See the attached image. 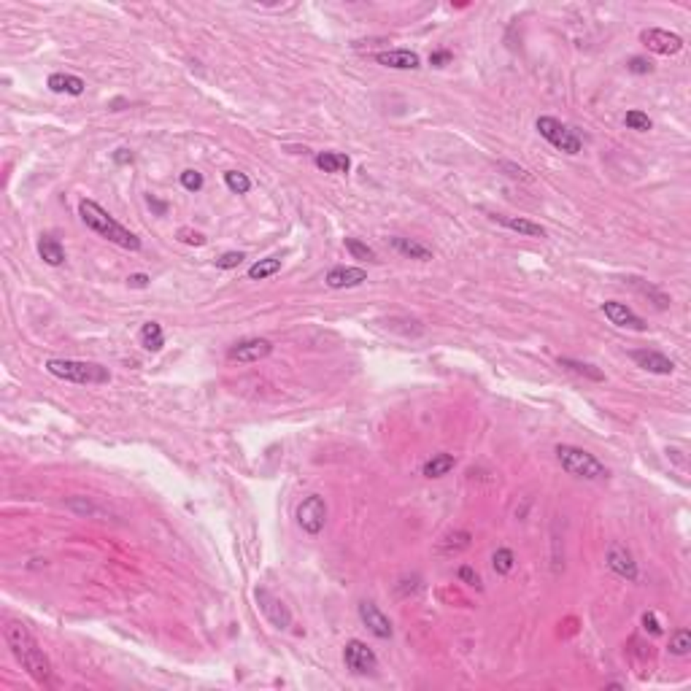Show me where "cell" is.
Listing matches in <instances>:
<instances>
[{"instance_id":"obj_1","label":"cell","mask_w":691,"mask_h":691,"mask_svg":"<svg viewBox=\"0 0 691 691\" xmlns=\"http://www.w3.org/2000/svg\"><path fill=\"white\" fill-rule=\"evenodd\" d=\"M3 637H6V645L11 648V656H14L22 670L41 686H49L52 683V661L44 654V648L38 645V640L32 637V632L22 624V621H6L3 627Z\"/></svg>"},{"instance_id":"obj_2","label":"cell","mask_w":691,"mask_h":691,"mask_svg":"<svg viewBox=\"0 0 691 691\" xmlns=\"http://www.w3.org/2000/svg\"><path fill=\"white\" fill-rule=\"evenodd\" d=\"M78 216H81V222H84L90 230L97 232L100 238L111 241V244H116L119 248H127V251H138L140 248L138 235L130 232L127 227H122V224L108 214L103 205H97L95 200H81V203H78Z\"/></svg>"},{"instance_id":"obj_3","label":"cell","mask_w":691,"mask_h":691,"mask_svg":"<svg viewBox=\"0 0 691 691\" xmlns=\"http://www.w3.org/2000/svg\"><path fill=\"white\" fill-rule=\"evenodd\" d=\"M47 373L60 378V381H71V384H108L111 373L108 368L97 365V362H84V359H47Z\"/></svg>"},{"instance_id":"obj_4","label":"cell","mask_w":691,"mask_h":691,"mask_svg":"<svg viewBox=\"0 0 691 691\" xmlns=\"http://www.w3.org/2000/svg\"><path fill=\"white\" fill-rule=\"evenodd\" d=\"M556 459H559V464L567 470L570 476L575 478H584V481H602V478H608V467L594 454H589V451L578 448V445H567V443L556 445Z\"/></svg>"},{"instance_id":"obj_5","label":"cell","mask_w":691,"mask_h":691,"mask_svg":"<svg viewBox=\"0 0 691 691\" xmlns=\"http://www.w3.org/2000/svg\"><path fill=\"white\" fill-rule=\"evenodd\" d=\"M535 127H538V133L543 136V138L548 140L551 143L553 149H559V152H565V154H578L581 152V138L570 130L567 124H562L559 119H553V116H540L538 122H535Z\"/></svg>"},{"instance_id":"obj_6","label":"cell","mask_w":691,"mask_h":691,"mask_svg":"<svg viewBox=\"0 0 691 691\" xmlns=\"http://www.w3.org/2000/svg\"><path fill=\"white\" fill-rule=\"evenodd\" d=\"M297 524L308 535H319L327 524V503L319 494H308L306 500L297 505Z\"/></svg>"},{"instance_id":"obj_7","label":"cell","mask_w":691,"mask_h":691,"mask_svg":"<svg viewBox=\"0 0 691 691\" xmlns=\"http://www.w3.org/2000/svg\"><path fill=\"white\" fill-rule=\"evenodd\" d=\"M254 597H257V605H260V611L265 613V618H268L276 630H289V627H292V611L284 605V599L276 597L273 591H268L265 586L254 591Z\"/></svg>"},{"instance_id":"obj_8","label":"cell","mask_w":691,"mask_h":691,"mask_svg":"<svg viewBox=\"0 0 691 691\" xmlns=\"http://www.w3.org/2000/svg\"><path fill=\"white\" fill-rule=\"evenodd\" d=\"M343 661H346V667L351 673H356V675H373L378 670V656L362 640H349L346 643V648H343Z\"/></svg>"},{"instance_id":"obj_9","label":"cell","mask_w":691,"mask_h":691,"mask_svg":"<svg viewBox=\"0 0 691 691\" xmlns=\"http://www.w3.org/2000/svg\"><path fill=\"white\" fill-rule=\"evenodd\" d=\"M640 41L648 47V52L661 54V57H673V54H678L683 49V38L678 32L661 30V28H645L640 32Z\"/></svg>"},{"instance_id":"obj_10","label":"cell","mask_w":691,"mask_h":691,"mask_svg":"<svg viewBox=\"0 0 691 691\" xmlns=\"http://www.w3.org/2000/svg\"><path fill=\"white\" fill-rule=\"evenodd\" d=\"M605 562H608V567L613 570L618 578H627V581H632V584L640 578V572H637V562H635L632 551L624 546V543H618V540H613V543L608 546V551H605Z\"/></svg>"},{"instance_id":"obj_11","label":"cell","mask_w":691,"mask_h":691,"mask_svg":"<svg viewBox=\"0 0 691 691\" xmlns=\"http://www.w3.org/2000/svg\"><path fill=\"white\" fill-rule=\"evenodd\" d=\"M270 354H273V343L268 338H246L230 346L227 359L230 362H260V359H268Z\"/></svg>"},{"instance_id":"obj_12","label":"cell","mask_w":691,"mask_h":691,"mask_svg":"<svg viewBox=\"0 0 691 691\" xmlns=\"http://www.w3.org/2000/svg\"><path fill=\"white\" fill-rule=\"evenodd\" d=\"M602 313L608 316V322L615 327H624V330H635V332H645V322L632 311L627 303H618V300H608L602 303Z\"/></svg>"},{"instance_id":"obj_13","label":"cell","mask_w":691,"mask_h":691,"mask_svg":"<svg viewBox=\"0 0 691 691\" xmlns=\"http://www.w3.org/2000/svg\"><path fill=\"white\" fill-rule=\"evenodd\" d=\"M359 618H362V624L368 627L375 637H381V640H389L392 637V621L384 615V611L375 605V602H359Z\"/></svg>"},{"instance_id":"obj_14","label":"cell","mask_w":691,"mask_h":691,"mask_svg":"<svg viewBox=\"0 0 691 691\" xmlns=\"http://www.w3.org/2000/svg\"><path fill=\"white\" fill-rule=\"evenodd\" d=\"M375 62L384 65V68H392V71H416V68H421V57H419L416 52H408V49L378 52V54H375Z\"/></svg>"},{"instance_id":"obj_15","label":"cell","mask_w":691,"mask_h":691,"mask_svg":"<svg viewBox=\"0 0 691 691\" xmlns=\"http://www.w3.org/2000/svg\"><path fill=\"white\" fill-rule=\"evenodd\" d=\"M632 359L637 368L648 370V373H656V375H670L675 370V362L670 356H664L659 351H648V349H640V351H632Z\"/></svg>"},{"instance_id":"obj_16","label":"cell","mask_w":691,"mask_h":691,"mask_svg":"<svg viewBox=\"0 0 691 691\" xmlns=\"http://www.w3.org/2000/svg\"><path fill=\"white\" fill-rule=\"evenodd\" d=\"M324 281L330 289H351V287H359L368 281V270H362V268H332Z\"/></svg>"},{"instance_id":"obj_17","label":"cell","mask_w":691,"mask_h":691,"mask_svg":"<svg viewBox=\"0 0 691 691\" xmlns=\"http://www.w3.org/2000/svg\"><path fill=\"white\" fill-rule=\"evenodd\" d=\"M494 222L497 224H503V227H507V230H513V232H519V235H527V238H546L548 232H546V227L543 224H538V222H529V219H524V216H492Z\"/></svg>"},{"instance_id":"obj_18","label":"cell","mask_w":691,"mask_h":691,"mask_svg":"<svg viewBox=\"0 0 691 691\" xmlns=\"http://www.w3.org/2000/svg\"><path fill=\"white\" fill-rule=\"evenodd\" d=\"M47 87L52 90V92H57V95H73V97L84 95V90H87L84 78L73 76V73H52V76H49V81H47Z\"/></svg>"},{"instance_id":"obj_19","label":"cell","mask_w":691,"mask_h":691,"mask_svg":"<svg viewBox=\"0 0 691 691\" xmlns=\"http://www.w3.org/2000/svg\"><path fill=\"white\" fill-rule=\"evenodd\" d=\"M392 246L397 248L402 257L408 260H419V262H430L432 260V248L419 244V241H411V238H392Z\"/></svg>"},{"instance_id":"obj_20","label":"cell","mask_w":691,"mask_h":691,"mask_svg":"<svg viewBox=\"0 0 691 691\" xmlns=\"http://www.w3.org/2000/svg\"><path fill=\"white\" fill-rule=\"evenodd\" d=\"M38 254H41V260L52 265V268H60L65 265V248L57 238H52V235H41V241H38Z\"/></svg>"},{"instance_id":"obj_21","label":"cell","mask_w":691,"mask_h":691,"mask_svg":"<svg viewBox=\"0 0 691 691\" xmlns=\"http://www.w3.org/2000/svg\"><path fill=\"white\" fill-rule=\"evenodd\" d=\"M316 168L324 173H349L351 160L340 152H319L316 154Z\"/></svg>"},{"instance_id":"obj_22","label":"cell","mask_w":691,"mask_h":691,"mask_svg":"<svg viewBox=\"0 0 691 691\" xmlns=\"http://www.w3.org/2000/svg\"><path fill=\"white\" fill-rule=\"evenodd\" d=\"M454 464H457V459H454L451 454H435L432 459L424 462V467H421V476H427V478H443L445 473H451V470H454Z\"/></svg>"},{"instance_id":"obj_23","label":"cell","mask_w":691,"mask_h":691,"mask_svg":"<svg viewBox=\"0 0 691 691\" xmlns=\"http://www.w3.org/2000/svg\"><path fill=\"white\" fill-rule=\"evenodd\" d=\"M140 346L146 351H160L165 346V332L157 322H146L140 327Z\"/></svg>"},{"instance_id":"obj_24","label":"cell","mask_w":691,"mask_h":691,"mask_svg":"<svg viewBox=\"0 0 691 691\" xmlns=\"http://www.w3.org/2000/svg\"><path fill=\"white\" fill-rule=\"evenodd\" d=\"M470 540L473 535L470 532H464V529H457V532H448L443 540H440V553H459L464 548H470Z\"/></svg>"},{"instance_id":"obj_25","label":"cell","mask_w":691,"mask_h":691,"mask_svg":"<svg viewBox=\"0 0 691 691\" xmlns=\"http://www.w3.org/2000/svg\"><path fill=\"white\" fill-rule=\"evenodd\" d=\"M278 270H281V260H278V257H268V260L254 262V265L248 268V278H251V281H262V278L276 276Z\"/></svg>"},{"instance_id":"obj_26","label":"cell","mask_w":691,"mask_h":691,"mask_svg":"<svg viewBox=\"0 0 691 691\" xmlns=\"http://www.w3.org/2000/svg\"><path fill=\"white\" fill-rule=\"evenodd\" d=\"M559 365L572 370V373H578V375H586V378H591V381H605L602 370H597L594 365H586V362H578V359H567V356H559Z\"/></svg>"},{"instance_id":"obj_27","label":"cell","mask_w":691,"mask_h":691,"mask_svg":"<svg viewBox=\"0 0 691 691\" xmlns=\"http://www.w3.org/2000/svg\"><path fill=\"white\" fill-rule=\"evenodd\" d=\"M224 184L235 195H246L248 189H251V179H248L246 173H241V170H227L224 173Z\"/></svg>"},{"instance_id":"obj_28","label":"cell","mask_w":691,"mask_h":691,"mask_svg":"<svg viewBox=\"0 0 691 691\" xmlns=\"http://www.w3.org/2000/svg\"><path fill=\"white\" fill-rule=\"evenodd\" d=\"M492 565H494V572H500V575H507L510 570L516 567V556L510 548H497L492 556Z\"/></svg>"},{"instance_id":"obj_29","label":"cell","mask_w":691,"mask_h":691,"mask_svg":"<svg viewBox=\"0 0 691 691\" xmlns=\"http://www.w3.org/2000/svg\"><path fill=\"white\" fill-rule=\"evenodd\" d=\"M689 651H691V632L689 630L673 632V637H670V654H675V656H686Z\"/></svg>"},{"instance_id":"obj_30","label":"cell","mask_w":691,"mask_h":691,"mask_svg":"<svg viewBox=\"0 0 691 691\" xmlns=\"http://www.w3.org/2000/svg\"><path fill=\"white\" fill-rule=\"evenodd\" d=\"M624 124H627L630 130H637V133H648V130L654 127L651 119H648V114H643V111H627Z\"/></svg>"},{"instance_id":"obj_31","label":"cell","mask_w":691,"mask_h":691,"mask_svg":"<svg viewBox=\"0 0 691 691\" xmlns=\"http://www.w3.org/2000/svg\"><path fill=\"white\" fill-rule=\"evenodd\" d=\"M346 248L351 251L354 260H368V262H375V251L368 246V244H362V241H356V238H346Z\"/></svg>"},{"instance_id":"obj_32","label":"cell","mask_w":691,"mask_h":691,"mask_svg":"<svg viewBox=\"0 0 691 691\" xmlns=\"http://www.w3.org/2000/svg\"><path fill=\"white\" fill-rule=\"evenodd\" d=\"M635 284H637V289H640V292H643L645 297H651V300L656 303V308H661V311H664V308L670 306V297H667V294H661L659 289H656V287H651V284L645 287V284H643V281H640V278H635Z\"/></svg>"},{"instance_id":"obj_33","label":"cell","mask_w":691,"mask_h":691,"mask_svg":"<svg viewBox=\"0 0 691 691\" xmlns=\"http://www.w3.org/2000/svg\"><path fill=\"white\" fill-rule=\"evenodd\" d=\"M181 186H184L186 192H200L203 189V173H198V170H184L181 173Z\"/></svg>"},{"instance_id":"obj_34","label":"cell","mask_w":691,"mask_h":691,"mask_svg":"<svg viewBox=\"0 0 691 691\" xmlns=\"http://www.w3.org/2000/svg\"><path fill=\"white\" fill-rule=\"evenodd\" d=\"M244 260H246V257H244L241 251H227V254H222V257H219V260H214V262H216V268H219V270H232V268H238Z\"/></svg>"},{"instance_id":"obj_35","label":"cell","mask_w":691,"mask_h":691,"mask_svg":"<svg viewBox=\"0 0 691 691\" xmlns=\"http://www.w3.org/2000/svg\"><path fill=\"white\" fill-rule=\"evenodd\" d=\"M176 238H179L181 244H186V246H203V244H205V235H203V232L189 230V227H181V230L176 232Z\"/></svg>"},{"instance_id":"obj_36","label":"cell","mask_w":691,"mask_h":691,"mask_svg":"<svg viewBox=\"0 0 691 691\" xmlns=\"http://www.w3.org/2000/svg\"><path fill=\"white\" fill-rule=\"evenodd\" d=\"M627 71H630V73H635V76H645V73H651V71H654V65L645 60V57H632V60L627 62Z\"/></svg>"},{"instance_id":"obj_37","label":"cell","mask_w":691,"mask_h":691,"mask_svg":"<svg viewBox=\"0 0 691 691\" xmlns=\"http://www.w3.org/2000/svg\"><path fill=\"white\" fill-rule=\"evenodd\" d=\"M457 575H459V581H462V584L476 586V589H481V575H478V572H476V570H473V567H470V565H462L459 572H457Z\"/></svg>"},{"instance_id":"obj_38","label":"cell","mask_w":691,"mask_h":691,"mask_svg":"<svg viewBox=\"0 0 691 691\" xmlns=\"http://www.w3.org/2000/svg\"><path fill=\"white\" fill-rule=\"evenodd\" d=\"M643 630L648 635H661V624L654 613H643Z\"/></svg>"},{"instance_id":"obj_39","label":"cell","mask_w":691,"mask_h":691,"mask_svg":"<svg viewBox=\"0 0 691 691\" xmlns=\"http://www.w3.org/2000/svg\"><path fill=\"white\" fill-rule=\"evenodd\" d=\"M448 62H451V52H445V49H438L430 54V65H435V68H443Z\"/></svg>"},{"instance_id":"obj_40","label":"cell","mask_w":691,"mask_h":691,"mask_svg":"<svg viewBox=\"0 0 691 691\" xmlns=\"http://www.w3.org/2000/svg\"><path fill=\"white\" fill-rule=\"evenodd\" d=\"M133 160H136V157H133L130 149H116V152H114V162H116V165H133Z\"/></svg>"},{"instance_id":"obj_41","label":"cell","mask_w":691,"mask_h":691,"mask_svg":"<svg viewBox=\"0 0 691 691\" xmlns=\"http://www.w3.org/2000/svg\"><path fill=\"white\" fill-rule=\"evenodd\" d=\"M146 203H149V208H154L160 216L168 214V203H165V200H157L154 195H146Z\"/></svg>"},{"instance_id":"obj_42","label":"cell","mask_w":691,"mask_h":691,"mask_svg":"<svg viewBox=\"0 0 691 691\" xmlns=\"http://www.w3.org/2000/svg\"><path fill=\"white\" fill-rule=\"evenodd\" d=\"M503 168L510 170L507 176H513V179H524V181H529V179H532V176H527V170H524V168H516V165H510V162H503Z\"/></svg>"},{"instance_id":"obj_43","label":"cell","mask_w":691,"mask_h":691,"mask_svg":"<svg viewBox=\"0 0 691 691\" xmlns=\"http://www.w3.org/2000/svg\"><path fill=\"white\" fill-rule=\"evenodd\" d=\"M127 284H130V287H136V289H143V287H149V276H143V273H136V276L127 278Z\"/></svg>"}]
</instances>
